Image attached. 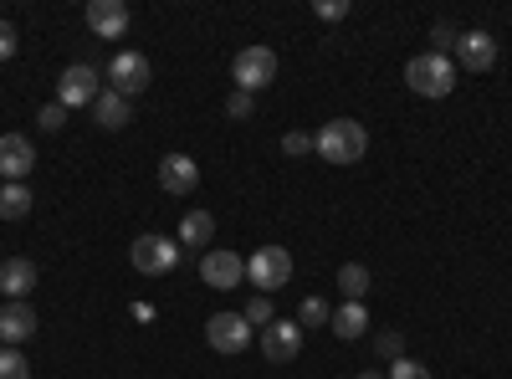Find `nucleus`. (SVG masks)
I'll list each match as a JSON object with an SVG mask.
<instances>
[{
	"mask_svg": "<svg viewBox=\"0 0 512 379\" xmlns=\"http://www.w3.org/2000/svg\"><path fill=\"white\" fill-rule=\"evenodd\" d=\"M313 144H318V154L328 164H359L364 149H369V134H364V123H354V118H333V123H323V129L313 134Z\"/></svg>",
	"mask_w": 512,
	"mask_h": 379,
	"instance_id": "1",
	"label": "nucleus"
},
{
	"mask_svg": "<svg viewBox=\"0 0 512 379\" xmlns=\"http://www.w3.org/2000/svg\"><path fill=\"white\" fill-rule=\"evenodd\" d=\"M405 82H410V93H420V98H446L456 88V62L436 57V52H420V57L405 62Z\"/></svg>",
	"mask_w": 512,
	"mask_h": 379,
	"instance_id": "2",
	"label": "nucleus"
},
{
	"mask_svg": "<svg viewBox=\"0 0 512 379\" xmlns=\"http://www.w3.org/2000/svg\"><path fill=\"white\" fill-rule=\"evenodd\" d=\"M231 77H236V93H262V88H272V82H277V52H272V47H246V52H236Z\"/></svg>",
	"mask_w": 512,
	"mask_h": 379,
	"instance_id": "3",
	"label": "nucleus"
},
{
	"mask_svg": "<svg viewBox=\"0 0 512 379\" xmlns=\"http://www.w3.org/2000/svg\"><path fill=\"white\" fill-rule=\"evenodd\" d=\"M246 277L262 287V292H277L292 282V251L287 246H256L246 257Z\"/></svg>",
	"mask_w": 512,
	"mask_h": 379,
	"instance_id": "4",
	"label": "nucleus"
},
{
	"mask_svg": "<svg viewBox=\"0 0 512 379\" xmlns=\"http://www.w3.org/2000/svg\"><path fill=\"white\" fill-rule=\"evenodd\" d=\"M128 262H134V272H144V277H164V272H175L180 246L169 236H139L134 246H128Z\"/></svg>",
	"mask_w": 512,
	"mask_h": 379,
	"instance_id": "5",
	"label": "nucleus"
},
{
	"mask_svg": "<svg viewBox=\"0 0 512 379\" xmlns=\"http://www.w3.org/2000/svg\"><path fill=\"white\" fill-rule=\"evenodd\" d=\"M205 344L216 354H246L251 349V323L246 313H216L205 323Z\"/></svg>",
	"mask_w": 512,
	"mask_h": 379,
	"instance_id": "6",
	"label": "nucleus"
},
{
	"mask_svg": "<svg viewBox=\"0 0 512 379\" xmlns=\"http://www.w3.org/2000/svg\"><path fill=\"white\" fill-rule=\"evenodd\" d=\"M297 354H303V328H297V318H272L262 328V359L267 364H292Z\"/></svg>",
	"mask_w": 512,
	"mask_h": 379,
	"instance_id": "7",
	"label": "nucleus"
},
{
	"mask_svg": "<svg viewBox=\"0 0 512 379\" xmlns=\"http://www.w3.org/2000/svg\"><path fill=\"white\" fill-rule=\"evenodd\" d=\"M200 277H205V287L231 292V287L246 282V257H236V251L216 246V251H205V257H200Z\"/></svg>",
	"mask_w": 512,
	"mask_h": 379,
	"instance_id": "8",
	"label": "nucleus"
},
{
	"mask_svg": "<svg viewBox=\"0 0 512 379\" xmlns=\"http://www.w3.org/2000/svg\"><path fill=\"white\" fill-rule=\"evenodd\" d=\"M108 77H113V82H108L113 93L139 98V93L149 88V77H154V72H149V57H144V52H118V57L108 62Z\"/></svg>",
	"mask_w": 512,
	"mask_h": 379,
	"instance_id": "9",
	"label": "nucleus"
},
{
	"mask_svg": "<svg viewBox=\"0 0 512 379\" xmlns=\"http://www.w3.org/2000/svg\"><path fill=\"white\" fill-rule=\"evenodd\" d=\"M98 93H103V88H98V72H93L88 62H72V67L57 77V103H62V108H82V103L93 108Z\"/></svg>",
	"mask_w": 512,
	"mask_h": 379,
	"instance_id": "10",
	"label": "nucleus"
},
{
	"mask_svg": "<svg viewBox=\"0 0 512 379\" xmlns=\"http://www.w3.org/2000/svg\"><path fill=\"white\" fill-rule=\"evenodd\" d=\"M36 170V144L26 134H0V175L6 185H21Z\"/></svg>",
	"mask_w": 512,
	"mask_h": 379,
	"instance_id": "11",
	"label": "nucleus"
},
{
	"mask_svg": "<svg viewBox=\"0 0 512 379\" xmlns=\"http://www.w3.org/2000/svg\"><path fill=\"white\" fill-rule=\"evenodd\" d=\"M88 26H93V36H103V41H123L128 26H134V16H128L123 0H93V6H88Z\"/></svg>",
	"mask_w": 512,
	"mask_h": 379,
	"instance_id": "12",
	"label": "nucleus"
},
{
	"mask_svg": "<svg viewBox=\"0 0 512 379\" xmlns=\"http://www.w3.org/2000/svg\"><path fill=\"white\" fill-rule=\"evenodd\" d=\"M36 333V308L31 303H6L0 308V349H21Z\"/></svg>",
	"mask_w": 512,
	"mask_h": 379,
	"instance_id": "13",
	"label": "nucleus"
},
{
	"mask_svg": "<svg viewBox=\"0 0 512 379\" xmlns=\"http://www.w3.org/2000/svg\"><path fill=\"white\" fill-rule=\"evenodd\" d=\"M456 62H461L466 72H492V62H497V41H492L487 31H461V41H456Z\"/></svg>",
	"mask_w": 512,
	"mask_h": 379,
	"instance_id": "14",
	"label": "nucleus"
},
{
	"mask_svg": "<svg viewBox=\"0 0 512 379\" xmlns=\"http://www.w3.org/2000/svg\"><path fill=\"white\" fill-rule=\"evenodd\" d=\"M159 185H164L169 195H190V190L200 185V164H195L190 154H164V159H159Z\"/></svg>",
	"mask_w": 512,
	"mask_h": 379,
	"instance_id": "15",
	"label": "nucleus"
},
{
	"mask_svg": "<svg viewBox=\"0 0 512 379\" xmlns=\"http://www.w3.org/2000/svg\"><path fill=\"white\" fill-rule=\"evenodd\" d=\"M31 287H36V262H26V257L0 262V298L26 303V292H31Z\"/></svg>",
	"mask_w": 512,
	"mask_h": 379,
	"instance_id": "16",
	"label": "nucleus"
},
{
	"mask_svg": "<svg viewBox=\"0 0 512 379\" xmlns=\"http://www.w3.org/2000/svg\"><path fill=\"white\" fill-rule=\"evenodd\" d=\"M93 118H98V129L118 134V129H128V123H134V108H128V98H123V93L103 88V93L93 98Z\"/></svg>",
	"mask_w": 512,
	"mask_h": 379,
	"instance_id": "17",
	"label": "nucleus"
},
{
	"mask_svg": "<svg viewBox=\"0 0 512 379\" xmlns=\"http://www.w3.org/2000/svg\"><path fill=\"white\" fill-rule=\"evenodd\" d=\"M180 241L185 246H210L216 241V216H210V210H190V216L180 221Z\"/></svg>",
	"mask_w": 512,
	"mask_h": 379,
	"instance_id": "18",
	"label": "nucleus"
},
{
	"mask_svg": "<svg viewBox=\"0 0 512 379\" xmlns=\"http://www.w3.org/2000/svg\"><path fill=\"white\" fill-rule=\"evenodd\" d=\"M328 328L338 333V339H359V333L369 328V308H364V303H344V308L333 313V323H328Z\"/></svg>",
	"mask_w": 512,
	"mask_h": 379,
	"instance_id": "19",
	"label": "nucleus"
},
{
	"mask_svg": "<svg viewBox=\"0 0 512 379\" xmlns=\"http://www.w3.org/2000/svg\"><path fill=\"white\" fill-rule=\"evenodd\" d=\"M338 292H344L349 303H364V292H369V267L344 262V267H338Z\"/></svg>",
	"mask_w": 512,
	"mask_h": 379,
	"instance_id": "20",
	"label": "nucleus"
},
{
	"mask_svg": "<svg viewBox=\"0 0 512 379\" xmlns=\"http://www.w3.org/2000/svg\"><path fill=\"white\" fill-rule=\"evenodd\" d=\"M0 216H6V221L31 216V190L26 185H0Z\"/></svg>",
	"mask_w": 512,
	"mask_h": 379,
	"instance_id": "21",
	"label": "nucleus"
},
{
	"mask_svg": "<svg viewBox=\"0 0 512 379\" xmlns=\"http://www.w3.org/2000/svg\"><path fill=\"white\" fill-rule=\"evenodd\" d=\"M333 323V308L323 298H303V308H297V328H328Z\"/></svg>",
	"mask_w": 512,
	"mask_h": 379,
	"instance_id": "22",
	"label": "nucleus"
},
{
	"mask_svg": "<svg viewBox=\"0 0 512 379\" xmlns=\"http://www.w3.org/2000/svg\"><path fill=\"white\" fill-rule=\"evenodd\" d=\"M0 379H31V364L21 349H0Z\"/></svg>",
	"mask_w": 512,
	"mask_h": 379,
	"instance_id": "23",
	"label": "nucleus"
},
{
	"mask_svg": "<svg viewBox=\"0 0 512 379\" xmlns=\"http://www.w3.org/2000/svg\"><path fill=\"white\" fill-rule=\"evenodd\" d=\"M374 349H379V359H390V364H395V359H405V333H400V328H384Z\"/></svg>",
	"mask_w": 512,
	"mask_h": 379,
	"instance_id": "24",
	"label": "nucleus"
},
{
	"mask_svg": "<svg viewBox=\"0 0 512 379\" xmlns=\"http://www.w3.org/2000/svg\"><path fill=\"white\" fill-rule=\"evenodd\" d=\"M384 379H431V369H425V364H415V359H395Z\"/></svg>",
	"mask_w": 512,
	"mask_h": 379,
	"instance_id": "25",
	"label": "nucleus"
},
{
	"mask_svg": "<svg viewBox=\"0 0 512 379\" xmlns=\"http://www.w3.org/2000/svg\"><path fill=\"white\" fill-rule=\"evenodd\" d=\"M36 123H41V129H47V134H57L62 123H67V108H62V103H47V108L36 113Z\"/></svg>",
	"mask_w": 512,
	"mask_h": 379,
	"instance_id": "26",
	"label": "nucleus"
},
{
	"mask_svg": "<svg viewBox=\"0 0 512 379\" xmlns=\"http://www.w3.org/2000/svg\"><path fill=\"white\" fill-rule=\"evenodd\" d=\"M282 149H287L292 159H303V154H313L318 144H313V134H287V139H282Z\"/></svg>",
	"mask_w": 512,
	"mask_h": 379,
	"instance_id": "27",
	"label": "nucleus"
},
{
	"mask_svg": "<svg viewBox=\"0 0 512 379\" xmlns=\"http://www.w3.org/2000/svg\"><path fill=\"white\" fill-rule=\"evenodd\" d=\"M456 41H461L456 26H436V57H451V52H456Z\"/></svg>",
	"mask_w": 512,
	"mask_h": 379,
	"instance_id": "28",
	"label": "nucleus"
},
{
	"mask_svg": "<svg viewBox=\"0 0 512 379\" xmlns=\"http://www.w3.org/2000/svg\"><path fill=\"white\" fill-rule=\"evenodd\" d=\"M323 21H344L349 16V0H318V6H313Z\"/></svg>",
	"mask_w": 512,
	"mask_h": 379,
	"instance_id": "29",
	"label": "nucleus"
},
{
	"mask_svg": "<svg viewBox=\"0 0 512 379\" xmlns=\"http://www.w3.org/2000/svg\"><path fill=\"white\" fill-rule=\"evenodd\" d=\"M246 323H251V328H256V323L267 328V323H272V303H267V298H251V308H246Z\"/></svg>",
	"mask_w": 512,
	"mask_h": 379,
	"instance_id": "30",
	"label": "nucleus"
},
{
	"mask_svg": "<svg viewBox=\"0 0 512 379\" xmlns=\"http://www.w3.org/2000/svg\"><path fill=\"white\" fill-rule=\"evenodd\" d=\"M11 57H16V26L0 21V62H11Z\"/></svg>",
	"mask_w": 512,
	"mask_h": 379,
	"instance_id": "31",
	"label": "nucleus"
},
{
	"mask_svg": "<svg viewBox=\"0 0 512 379\" xmlns=\"http://www.w3.org/2000/svg\"><path fill=\"white\" fill-rule=\"evenodd\" d=\"M226 113L231 118H251V93H231L226 98Z\"/></svg>",
	"mask_w": 512,
	"mask_h": 379,
	"instance_id": "32",
	"label": "nucleus"
},
{
	"mask_svg": "<svg viewBox=\"0 0 512 379\" xmlns=\"http://www.w3.org/2000/svg\"><path fill=\"white\" fill-rule=\"evenodd\" d=\"M359 379H384V374H379V369H364V374H359Z\"/></svg>",
	"mask_w": 512,
	"mask_h": 379,
	"instance_id": "33",
	"label": "nucleus"
},
{
	"mask_svg": "<svg viewBox=\"0 0 512 379\" xmlns=\"http://www.w3.org/2000/svg\"><path fill=\"white\" fill-rule=\"evenodd\" d=\"M0 262H6V257H0Z\"/></svg>",
	"mask_w": 512,
	"mask_h": 379,
	"instance_id": "34",
	"label": "nucleus"
}]
</instances>
